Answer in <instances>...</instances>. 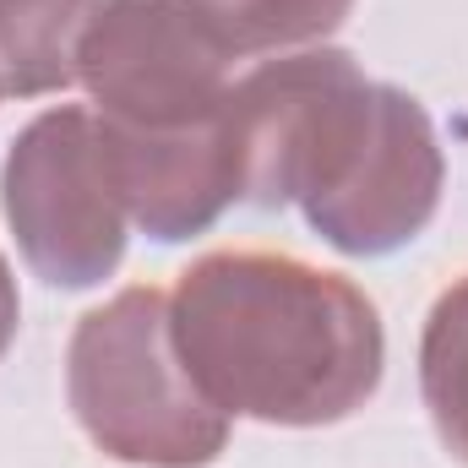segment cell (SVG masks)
<instances>
[{"label": "cell", "mask_w": 468, "mask_h": 468, "mask_svg": "<svg viewBox=\"0 0 468 468\" xmlns=\"http://www.w3.org/2000/svg\"><path fill=\"white\" fill-rule=\"evenodd\" d=\"M239 202L305 224L344 256H392L431 229L447 158L425 104L370 82L349 49H289L234 77Z\"/></svg>", "instance_id": "cell-1"}, {"label": "cell", "mask_w": 468, "mask_h": 468, "mask_svg": "<svg viewBox=\"0 0 468 468\" xmlns=\"http://www.w3.org/2000/svg\"><path fill=\"white\" fill-rule=\"evenodd\" d=\"M191 381L229 414L322 431L381 387L387 333L370 294L289 250H207L169 294Z\"/></svg>", "instance_id": "cell-2"}, {"label": "cell", "mask_w": 468, "mask_h": 468, "mask_svg": "<svg viewBox=\"0 0 468 468\" xmlns=\"http://www.w3.org/2000/svg\"><path fill=\"white\" fill-rule=\"evenodd\" d=\"M66 398L88 441L131 468H207L229 447V414L191 381L169 294L120 289L66 344Z\"/></svg>", "instance_id": "cell-3"}, {"label": "cell", "mask_w": 468, "mask_h": 468, "mask_svg": "<svg viewBox=\"0 0 468 468\" xmlns=\"http://www.w3.org/2000/svg\"><path fill=\"white\" fill-rule=\"evenodd\" d=\"M245 55L191 0H104L93 16L77 82L93 120L125 136H186L218 125Z\"/></svg>", "instance_id": "cell-4"}, {"label": "cell", "mask_w": 468, "mask_h": 468, "mask_svg": "<svg viewBox=\"0 0 468 468\" xmlns=\"http://www.w3.org/2000/svg\"><path fill=\"white\" fill-rule=\"evenodd\" d=\"M0 213L49 289H99L115 272L131 218L93 110L60 104L16 131L0 164Z\"/></svg>", "instance_id": "cell-5"}, {"label": "cell", "mask_w": 468, "mask_h": 468, "mask_svg": "<svg viewBox=\"0 0 468 468\" xmlns=\"http://www.w3.org/2000/svg\"><path fill=\"white\" fill-rule=\"evenodd\" d=\"M104 0H0V93L44 99L77 88V55Z\"/></svg>", "instance_id": "cell-6"}, {"label": "cell", "mask_w": 468, "mask_h": 468, "mask_svg": "<svg viewBox=\"0 0 468 468\" xmlns=\"http://www.w3.org/2000/svg\"><path fill=\"white\" fill-rule=\"evenodd\" d=\"M420 398L441 447L468 463V272L447 283L420 333Z\"/></svg>", "instance_id": "cell-7"}, {"label": "cell", "mask_w": 468, "mask_h": 468, "mask_svg": "<svg viewBox=\"0 0 468 468\" xmlns=\"http://www.w3.org/2000/svg\"><path fill=\"white\" fill-rule=\"evenodd\" d=\"M202 16L224 27L239 55H289L311 49L344 27L354 0H191Z\"/></svg>", "instance_id": "cell-8"}, {"label": "cell", "mask_w": 468, "mask_h": 468, "mask_svg": "<svg viewBox=\"0 0 468 468\" xmlns=\"http://www.w3.org/2000/svg\"><path fill=\"white\" fill-rule=\"evenodd\" d=\"M16 322H22V300H16V278H11V267L0 256V359L16 344Z\"/></svg>", "instance_id": "cell-9"}]
</instances>
